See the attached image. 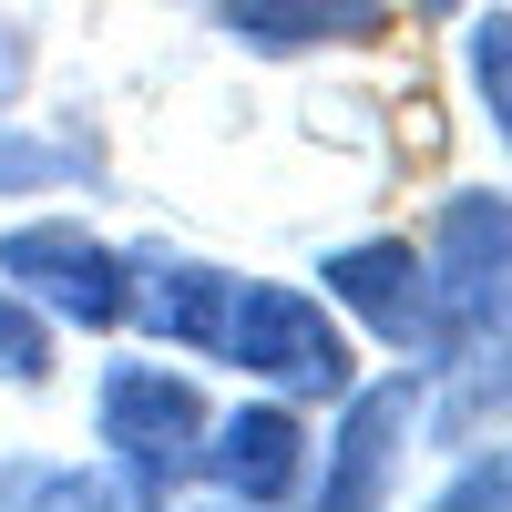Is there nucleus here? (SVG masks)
Wrapping results in <instances>:
<instances>
[{
  "mask_svg": "<svg viewBox=\"0 0 512 512\" xmlns=\"http://www.w3.org/2000/svg\"><path fill=\"white\" fill-rule=\"evenodd\" d=\"M328 297L349 318H369L390 349H420L431 369H451V328H441V297H431V267H420V246L400 236H359V246H338L328 256Z\"/></svg>",
  "mask_w": 512,
  "mask_h": 512,
  "instance_id": "39448f33",
  "label": "nucleus"
},
{
  "mask_svg": "<svg viewBox=\"0 0 512 512\" xmlns=\"http://www.w3.org/2000/svg\"><path fill=\"white\" fill-rule=\"evenodd\" d=\"M410 420H420V369H400V379H379V390H349V420H338V461L318 472V502H338V512H359V502H379L390 492V472H400V441H410Z\"/></svg>",
  "mask_w": 512,
  "mask_h": 512,
  "instance_id": "6e6552de",
  "label": "nucleus"
},
{
  "mask_svg": "<svg viewBox=\"0 0 512 512\" xmlns=\"http://www.w3.org/2000/svg\"><path fill=\"white\" fill-rule=\"evenodd\" d=\"M410 11H431V21H441V11H451V0H410Z\"/></svg>",
  "mask_w": 512,
  "mask_h": 512,
  "instance_id": "2eb2a0df",
  "label": "nucleus"
},
{
  "mask_svg": "<svg viewBox=\"0 0 512 512\" xmlns=\"http://www.w3.org/2000/svg\"><path fill=\"white\" fill-rule=\"evenodd\" d=\"M93 431L113 451V492L123 502H164L205 451V400H195V379L154 369V359H113L103 390H93Z\"/></svg>",
  "mask_w": 512,
  "mask_h": 512,
  "instance_id": "f03ea898",
  "label": "nucleus"
},
{
  "mask_svg": "<svg viewBox=\"0 0 512 512\" xmlns=\"http://www.w3.org/2000/svg\"><path fill=\"white\" fill-rule=\"evenodd\" d=\"M195 472L226 502H287V492H308V420H297L287 400H246L226 420H205Z\"/></svg>",
  "mask_w": 512,
  "mask_h": 512,
  "instance_id": "423d86ee",
  "label": "nucleus"
},
{
  "mask_svg": "<svg viewBox=\"0 0 512 512\" xmlns=\"http://www.w3.org/2000/svg\"><path fill=\"white\" fill-rule=\"evenodd\" d=\"M0 277H11V297H31V308H52L72 328H123V256L72 216L11 226L0 236Z\"/></svg>",
  "mask_w": 512,
  "mask_h": 512,
  "instance_id": "20e7f679",
  "label": "nucleus"
},
{
  "mask_svg": "<svg viewBox=\"0 0 512 512\" xmlns=\"http://www.w3.org/2000/svg\"><path fill=\"white\" fill-rule=\"evenodd\" d=\"M226 31L256 41V52H318V41H369L379 21V0H216Z\"/></svg>",
  "mask_w": 512,
  "mask_h": 512,
  "instance_id": "1a4fd4ad",
  "label": "nucleus"
},
{
  "mask_svg": "<svg viewBox=\"0 0 512 512\" xmlns=\"http://www.w3.org/2000/svg\"><path fill=\"white\" fill-rule=\"evenodd\" d=\"M216 359H236L246 379H267L277 400H349L359 390L349 328H338L308 287H277V277H236V308H226Z\"/></svg>",
  "mask_w": 512,
  "mask_h": 512,
  "instance_id": "f257e3e1",
  "label": "nucleus"
},
{
  "mask_svg": "<svg viewBox=\"0 0 512 512\" xmlns=\"http://www.w3.org/2000/svg\"><path fill=\"white\" fill-rule=\"evenodd\" d=\"M0 379H11V390H41V379H52V328H41V308L11 297V287H0Z\"/></svg>",
  "mask_w": 512,
  "mask_h": 512,
  "instance_id": "9b49d317",
  "label": "nucleus"
},
{
  "mask_svg": "<svg viewBox=\"0 0 512 512\" xmlns=\"http://www.w3.org/2000/svg\"><path fill=\"white\" fill-rule=\"evenodd\" d=\"M472 82H482V103H492L502 144H512V11H482L472 21Z\"/></svg>",
  "mask_w": 512,
  "mask_h": 512,
  "instance_id": "f8f14e48",
  "label": "nucleus"
},
{
  "mask_svg": "<svg viewBox=\"0 0 512 512\" xmlns=\"http://www.w3.org/2000/svg\"><path fill=\"white\" fill-rule=\"evenodd\" d=\"M0 502H123L113 472H52V461H11L0 472Z\"/></svg>",
  "mask_w": 512,
  "mask_h": 512,
  "instance_id": "ddd939ff",
  "label": "nucleus"
},
{
  "mask_svg": "<svg viewBox=\"0 0 512 512\" xmlns=\"http://www.w3.org/2000/svg\"><path fill=\"white\" fill-rule=\"evenodd\" d=\"M31 82V41H21V21H0V103H11Z\"/></svg>",
  "mask_w": 512,
  "mask_h": 512,
  "instance_id": "4468645a",
  "label": "nucleus"
},
{
  "mask_svg": "<svg viewBox=\"0 0 512 512\" xmlns=\"http://www.w3.org/2000/svg\"><path fill=\"white\" fill-rule=\"evenodd\" d=\"M226 308H236V277L205 256H164V246L123 256V318H144L164 349H216Z\"/></svg>",
  "mask_w": 512,
  "mask_h": 512,
  "instance_id": "0eeeda50",
  "label": "nucleus"
},
{
  "mask_svg": "<svg viewBox=\"0 0 512 512\" xmlns=\"http://www.w3.org/2000/svg\"><path fill=\"white\" fill-rule=\"evenodd\" d=\"M103 175L93 134H62V144H31V134H0V195H41V185H82Z\"/></svg>",
  "mask_w": 512,
  "mask_h": 512,
  "instance_id": "9d476101",
  "label": "nucleus"
},
{
  "mask_svg": "<svg viewBox=\"0 0 512 512\" xmlns=\"http://www.w3.org/2000/svg\"><path fill=\"white\" fill-rule=\"evenodd\" d=\"M431 297H441V328L451 349L461 338H502L512 328V195H451L441 205V236H431Z\"/></svg>",
  "mask_w": 512,
  "mask_h": 512,
  "instance_id": "7ed1b4c3",
  "label": "nucleus"
}]
</instances>
